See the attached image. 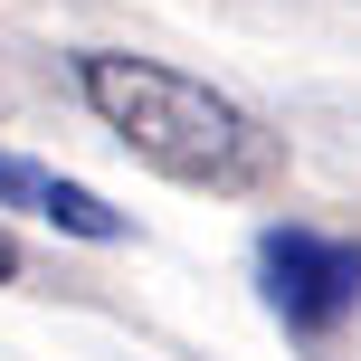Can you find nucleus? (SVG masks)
<instances>
[{
    "instance_id": "obj_1",
    "label": "nucleus",
    "mask_w": 361,
    "mask_h": 361,
    "mask_svg": "<svg viewBox=\"0 0 361 361\" xmlns=\"http://www.w3.org/2000/svg\"><path fill=\"white\" fill-rule=\"evenodd\" d=\"M86 105L114 124V143L133 162H152L180 190H267L276 180V133L257 124L238 95H219L209 76H180L162 57H124V48H86L76 57Z\"/></svg>"
},
{
    "instance_id": "obj_2",
    "label": "nucleus",
    "mask_w": 361,
    "mask_h": 361,
    "mask_svg": "<svg viewBox=\"0 0 361 361\" xmlns=\"http://www.w3.org/2000/svg\"><path fill=\"white\" fill-rule=\"evenodd\" d=\"M257 276H267V305L286 333H305V343H333V324L361 305V247L324 228H267L257 238Z\"/></svg>"
},
{
    "instance_id": "obj_3",
    "label": "nucleus",
    "mask_w": 361,
    "mask_h": 361,
    "mask_svg": "<svg viewBox=\"0 0 361 361\" xmlns=\"http://www.w3.org/2000/svg\"><path fill=\"white\" fill-rule=\"evenodd\" d=\"M0 209H29V219H48V228H67V238H95V247L124 238V219H114L86 180H57L38 162H19V152H0Z\"/></svg>"
},
{
    "instance_id": "obj_4",
    "label": "nucleus",
    "mask_w": 361,
    "mask_h": 361,
    "mask_svg": "<svg viewBox=\"0 0 361 361\" xmlns=\"http://www.w3.org/2000/svg\"><path fill=\"white\" fill-rule=\"evenodd\" d=\"M10 276H19V247H10V228H0V286H10Z\"/></svg>"
}]
</instances>
